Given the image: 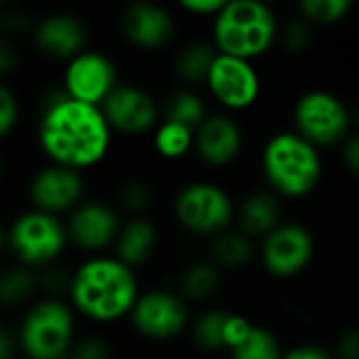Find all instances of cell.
I'll return each instance as SVG.
<instances>
[{"label": "cell", "mask_w": 359, "mask_h": 359, "mask_svg": "<svg viewBox=\"0 0 359 359\" xmlns=\"http://www.w3.org/2000/svg\"><path fill=\"white\" fill-rule=\"evenodd\" d=\"M112 135L100 106L72 100L64 89L49 93L43 102L39 142L53 165L91 169L108 156Z\"/></svg>", "instance_id": "1"}, {"label": "cell", "mask_w": 359, "mask_h": 359, "mask_svg": "<svg viewBox=\"0 0 359 359\" xmlns=\"http://www.w3.org/2000/svg\"><path fill=\"white\" fill-rule=\"evenodd\" d=\"M72 309L95 323H116L129 319L142 287L135 269L116 256L87 258L70 279Z\"/></svg>", "instance_id": "2"}, {"label": "cell", "mask_w": 359, "mask_h": 359, "mask_svg": "<svg viewBox=\"0 0 359 359\" xmlns=\"http://www.w3.org/2000/svg\"><path fill=\"white\" fill-rule=\"evenodd\" d=\"M260 175L264 189L281 201H302L315 195L325 177L321 150L294 129L271 133L260 148Z\"/></svg>", "instance_id": "3"}, {"label": "cell", "mask_w": 359, "mask_h": 359, "mask_svg": "<svg viewBox=\"0 0 359 359\" xmlns=\"http://www.w3.org/2000/svg\"><path fill=\"white\" fill-rule=\"evenodd\" d=\"M279 28L271 5L260 0H231L214 18L212 43L218 53L254 62L277 45Z\"/></svg>", "instance_id": "4"}, {"label": "cell", "mask_w": 359, "mask_h": 359, "mask_svg": "<svg viewBox=\"0 0 359 359\" xmlns=\"http://www.w3.org/2000/svg\"><path fill=\"white\" fill-rule=\"evenodd\" d=\"M237 201L216 180L197 177L180 187L171 199L175 226L193 239H212L235 226Z\"/></svg>", "instance_id": "5"}, {"label": "cell", "mask_w": 359, "mask_h": 359, "mask_svg": "<svg viewBox=\"0 0 359 359\" xmlns=\"http://www.w3.org/2000/svg\"><path fill=\"white\" fill-rule=\"evenodd\" d=\"M292 129L319 150L338 148L355 129L353 110L334 91L309 89L294 102Z\"/></svg>", "instance_id": "6"}, {"label": "cell", "mask_w": 359, "mask_h": 359, "mask_svg": "<svg viewBox=\"0 0 359 359\" xmlns=\"http://www.w3.org/2000/svg\"><path fill=\"white\" fill-rule=\"evenodd\" d=\"M193 317V304L175 287H150L142 290L129 323L140 338L161 344L189 334Z\"/></svg>", "instance_id": "7"}, {"label": "cell", "mask_w": 359, "mask_h": 359, "mask_svg": "<svg viewBox=\"0 0 359 359\" xmlns=\"http://www.w3.org/2000/svg\"><path fill=\"white\" fill-rule=\"evenodd\" d=\"M74 332V309L57 298H47L24 317L20 344L30 359H66L76 342Z\"/></svg>", "instance_id": "8"}, {"label": "cell", "mask_w": 359, "mask_h": 359, "mask_svg": "<svg viewBox=\"0 0 359 359\" xmlns=\"http://www.w3.org/2000/svg\"><path fill=\"white\" fill-rule=\"evenodd\" d=\"M315 233L298 220H283L271 235L258 243V266L275 281H294L315 262Z\"/></svg>", "instance_id": "9"}, {"label": "cell", "mask_w": 359, "mask_h": 359, "mask_svg": "<svg viewBox=\"0 0 359 359\" xmlns=\"http://www.w3.org/2000/svg\"><path fill=\"white\" fill-rule=\"evenodd\" d=\"M205 89L222 112L239 114L258 104L262 81L254 62L218 53L208 74Z\"/></svg>", "instance_id": "10"}, {"label": "cell", "mask_w": 359, "mask_h": 359, "mask_svg": "<svg viewBox=\"0 0 359 359\" xmlns=\"http://www.w3.org/2000/svg\"><path fill=\"white\" fill-rule=\"evenodd\" d=\"M66 224L57 216L34 210L13 222L9 243L13 254L28 266L53 262L68 245Z\"/></svg>", "instance_id": "11"}, {"label": "cell", "mask_w": 359, "mask_h": 359, "mask_svg": "<svg viewBox=\"0 0 359 359\" xmlns=\"http://www.w3.org/2000/svg\"><path fill=\"white\" fill-rule=\"evenodd\" d=\"M100 108L110 129L127 137L152 135L163 121V108L154 95L137 85H118Z\"/></svg>", "instance_id": "12"}, {"label": "cell", "mask_w": 359, "mask_h": 359, "mask_svg": "<svg viewBox=\"0 0 359 359\" xmlns=\"http://www.w3.org/2000/svg\"><path fill=\"white\" fill-rule=\"evenodd\" d=\"M245 150V131L235 114L212 112L195 129V156L208 169L233 167Z\"/></svg>", "instance_id": "13"}, {"label": "cell", "mask_w": 359, "mask_h": 359, "mask_svg": "<svg viewBox=\"0 0 359 359\" xmlns=\"http://www.w3.org/2000/svg\"><path fill=\"white\" fill-rule=\"evenodd\" d=\"M118 85L116 64L102 51L85 49L66 64L64 91L72 100L102 106Z\"/></svg>", "instance_id": "14"}, {"label": "cell", "mask_w": 359, "mask_h": 359, "mask_svg": "<svg viewBox=\"0 0 359 359\" xmlns=\"http://www.w3.org/2000/svg\"><path fill=\"white\" fill-rule=\"evenodd\" d=\"M121 212L104 201H83L68 216V239L83 252L102 254L114 248L123 226Z\"/></svg>", "instance_id": "15"}, {"label": "cell", "mask_w": 359, "mask_h": 359, "mask_svg": "<svg viewBox=\"0 0 359 359\" xmlns=\"http://www.w3.org/2000/svg\"><path fill=\"white\" fill-rule=\"evenodd\" d=\"M121 34L140 51H161L175 36V20L154 0H135L121 15Z\"/></svg>", "instance_id": "16"}, {"label": "cell", "mask_w": 359, "mask_h": 359, "mask_svg": "<svg viewBox=\"0 0 359 359\" xmlns=\"http://www.w3.org/2000/svg\"><path fill=\"white\" fill-rule=\"evenodd\" d=\"M83 195H85L83 173L64 165H51L39 171L30 184V199L36 205V210L53 216L79 208L83 203Z\"/></svg>", "instance_id": "17"}, {"label": "cell", "mask_w": 359, "mask_h": 359, "mask_svg": "<svg viewBox=\"0 0 359 359\" xmlns=\"http://www.w3.org/2000/svg\"><path fill=\"white\" fill-rule=\"evenodd\" d=\"M36 49L57 62H70L87 49V26L72 13H49L36 22L32 32Z\"/></svg>", "instance_id": "18"}, {"label": "cell", "mask_w": 359, "mask_h": 359, "mask_svg": "<svg viewBox=\"0 0 359 359\" xmlns=\"http://www.w3.org/2000/svg\"><path fill=\"white\" fill-rule=\"evenodd\" d=\"M283 201L269 189H256L237 201L235 229L260 243L283 222Z\"/></svg>", "instance_id": "19"}, {"label": "cell", "mask_w": 359, "mask_h": 359, "mask_svg": "<svg viewBox=\"0 0 359 359\" xmlns=\"http://www.w3.org/2000/svg\"><path fill=\"white\" fill-rule=\"evenodd\" d=\"M161 243V229L150 216H131L123 222L116 243L112 248V256L125 262L131 269L146 266Z\"/></svg>", "instance_id": "20"}, {"label": "cell", "mask_w": 359, "mask_h": 359, "mask_svg": "<svg viewBox=\"0 0 359 359\" xmlns=\"http://www.w3.org/2000/svg\"><path fill=\"white\" fill-rule=\"evenodd\" d=\"M205 258L224 273H237L258 260V243L233 226L205 241Z\"/></svg>", "instance_id": "21"}, {"label": "cell", "mask_w": 359, "mask_h": 359, "mask_svg": "<svg viewBox=\"0 0 359 359\" xmlns=\"http://www.w3.org/2000/svg\"><path fill=\"white\" fill-rule=\"evenodd\" d=\"M224 271L218 269L210 258L191 260L177 275L175 290L182 294L191 304L212 302L224 287Z\"/></svg>", "instance_id": "22"}, {"label": "cell", "mask_w": 359, "mask_h": 359, "mask_svg": "<svg viewBox=\"0 0 359 359\" xmlns=\"http://www.w3.org/2000/svg\"><path fill=\"white\" fill-rule=\"evenodd\" d=\"M216 55L218 49L212 41H193L175 53L173 72L184 87L193 89L197 85H205Z\"/></svg>", "instance_id": "23"}, {"label": "cell", "mask_w": 359, "mask_h": 359, "mask_svg": "<svg viewBox=\"0 0 359 359\" xmlns=\"http://www.w3.org/2000/svg\"><path fill=\"white\" fill-rule=\"evenodd\" d=\"M152 150L161 161L177 163L195 154V129L163 118L152 131Z\"/></svg>", "instance_id": "24"}, {"label": "cell", "mask_w": 359, "mask_h": 359, "mask_svg": "<svg viewBox=\"0 0 359 359\" xmlns=\"http://www.w3.org/2000/svg\"><path fill=\"white\" fill-rule=\"evenodd\" d=\"M226 315H229V309L208 306L193 317L189 336L197 351L208 353V355L226 353V344H224Z\"/></svg>", "instance_id": "25"}, {"label": "cell", "mask_w": 359, "mask_h": 359, "mask_svg": "<svg viewBox=\"0 0 359 359\" xmlns=\"http://www.w3.org/2000/svg\"><path fill=\"white\" fill-rule=\"evenodd\" d=\"M210 114L212 110L208 108V102L191 87H180L163 104V118L182 123L193 129H197Z\"/></svg>", "instance_id": "26"}, {"label": "cell", "mask_w": 359, "mask_h": 359, "mask_svg": "<svg viewBox=\"0 0 359 359\" xmlns=\"http://www.w3.org/2000/svg\"><path fill=\"white\" fill-rule=\"evenodd\" d=\"M283 351L285 346L281 344L279 336L271 327L256 323L248 340L229 353V359H281Z\"/></svg>", "instance_id": "27"}, {"label": "cell", "mask_w": 359, "mask_h": 359, "mask_svg": "<svg viewBox=\"0 0 359 359\" xmlns=\"http://www.w3.org/2000/svg\"><path fill=\"white\" fill-rule=\"evenodd\" d=\"M156 201V191L150 182L142 177H131L116 191V210L131 216H148Z\"/></svg>", "instance_id": "28"}, {"label": "cell", "mask_w": 359, "mask_h": 359, "mask_svg": "<svg viewBox=\"0 0 359 359\" xmlns=\"http://www.w3.org/2000/svg\"><path fill=\"white\" fill-rule=\"evenodd\" d=\"M355 7V0H298V11L311 26L340 24Z\"/></svg>", "instance_id": "29"}, {"label": "cell", "mask_w": 359, "mask_h": 359, "mask_svg": "<svg viewBox=\"0 0 359 359\" xmlns=\"http://www.w3.org/2000/svg\"><path fill=\"white\" fill-rule=\"evenodd\" d=\"M34 290L36 279L24 266L9 269L0 275V302L3 304H22L32 296Z\"/></svg>", "instance_id": "30"}, {"label": "cell", "mask_w": 359, "mask_h": 359, "mask_svg": "<svg viewBox=\"0 0 359 359\" xmlns=\"http://www.w3.org/2000/svg\"><path fill=\"white\" fill-rule=\"evenodd\" d=\"M277 43L292 55L304 53L313 43V26L309 22H304L302 18H296V20L287 22L283 28H279Z\"/></svg>", "instance_id": "31"}, {"label": "cell", "mask_w": 359, "mask_h": 359, "mask_svg": "<svg viewBox=\"0 0 359 359\" xmlns=\"http://www.w3.org/2000/svg\"><path fill=\"white\" fill-rule=\"evenodd\" d=\"M254 327H256V323L245 313L229 311L226 323H224V344H226V353H231L239 344H243L248 340V336L252 334Z\"/></svg>", "instance_id": "32"}, {"label": "cell", "mask_w": 359, "mask_h": 359, "mask_svg": "<svg viewBox=\"0 0 359 359\" xmlns=\"http://www.w3.org/2000/svg\"><path fill=\"white\" fill-rule=\"evenodd\" d=\"M36 22L22 9H0V36L15 39L34 32Z\"/></svg>", "instance_id": "33"}, {"label": "cell", "mask_w": 359, "mask_h": 359, "mask_svg": "<svg viewBox=\"0 0 359 359\" xmlns=\"http://www.w3.org/2000/svg\"><path fill=\"white\" fill-rule=\"evenodd\" d=\"M66 359H112V346L100 336H87L74 342Z\"/></svg>", "instance_id": "34"}, {"label": "cell", "mask_w": 359, "mask_h": 359, "mask_svg": "<svg viewBox=\"0 0 359 359\" xmlns=\"http://www.w3.org/2000/svg\"><path fill=\"white\" fill-rule=\"evenodd\" d=\"M330 348L336 359H359V323L344 325Z\"/></svg>", "instance_id": "35"}, {"label": "cell", "mask_w": 359, "mask_h": 359, "mask_svg": "<svg viewBox=\"0 0 359 359\" xmlns=\"http://www.w3.org/2000/svg\"><path fill=\"white\" fill-rule=\"evenodd\" d=\"M20 118V104L15 93L0 83V137H5L7 133L13 131Z\"/></svg>", "instance_id": "36"}, {"label": "cell", "mask_w": 359, "mask_h": 359, "mask_svg": "<svg viewBox=\"0 0 359 359\" xmlns=\"http://www.w3.org/2000/svg\"><path fill=\"white\" fill-rule=\"evenodd\" d=\"M336 150H338V158H340L342 169L351 177L359 180V131L353 129L351 135Z\"/></svg>", "instance_id": "37"}, {"label": "cell", "mask_w": 359, "mask_h": 359, "mask_svg": "<svg viewBox=\"0 0 359 359\" xmlns=\"http://www.w3.org/2000/svg\"><path fill=\"white\" fill-rule=\"evenodd\" d=\"M281 359H336L330 346H323L319 342H296L292 346H285Z\"/></svg>", "instance_id": "38"}, {"label": "cell", "mask_w": 359, "mask_h": 359, "mask_svg": "<svg viewBox=\"0 0 359 359\" xmlns=\"http://www.w3.org/2000/svg\"><path fill=\"white\" fill-rule=\"evenodd\" d=\"M231 0H175V5L191 13V15H199V18H216Z\"/></svg>", "instance_id": "39"}, {"label": "cell", "mask_w": 359, "mask_h": 359, "mask_svg": "<svg viewBox=\"0 0 359 359\" xmlns=\"http://www.w3.org/2000/svg\"><path fill=\"white\" fill-rule=\"evenodd\" d=\"M18 66H20V53L13 41L7 36H0V83H3V76L11 74Z\"/></svg>", "instance_id": "40"}, {"label": "cell", "mask_w": 359, "mask_h": 359, "mask_svg": "<svg viewBox=\"0 0 359 359\" xmlns=\"http://www.w3.org/2000/svg\"><path fill=\"white\" fill-rule=\"evenodd\" d=\"M13 355H15V338L9 332V327L0 323V359H13Z\"/></svg>", "instance_id": "41"}, {"label": "cell", "mask_w": 359, "mask_h": 359, "mask_svg": "<svg viewBox=\"0 0 359 359\" xmlns=\"http://www.w3.org/2000/svg\"><path fill=\"white\" fill-rule=\"evenodd\" d=\"M353 127H355V131H359V104L353 108Z\"/></svg>", "instance_id": "42"}, {"label": "cell", "mask_w": 359, "mask_h": 359, "mask_svg": "<svg viewBox=\"0 0 359 359\" xmlns=\"http://www.w3.org/2000/svg\"><path fill=\"white\" fill-rule=\"evenodd\" d=\"M5 243H7V237H5L3 229H0V252H3V250H5Z\"/></svg>", "instance_id": "43"}, {"label": "cell", "mask_w": 359, "mask_h": 359, "mask_svg": "<svg viewBox=\"0 0 359 359\" xmlns=\"http://www.w3.org/2000/svg\"><path fill=\"white\" fill-rule=\"evenodd\" d=\"M9 3H15V0H0V7H3V5H9Z\"/></svg>", "instance_id": "44"}, {"label": "cell", "mask_w": 359, "mask_h": 359, "mask_svg": "<svg viewBox=\"0 0 359 359\" xmlns=\"http://www.w3.org/2000/svg\"><path fill=\"white\" fill-rule=\"evenodd\" d=\"M0 173H3V161H0Z\"/></svg>", "instance_id": "45"}, {"label": "cell", "mask_w": 359, "mask_h": 359, "mask_svg": "<svg viewBox=\"0 0 359 359\" xmlns=\"http://www.w3.org/2000/svg\"><path fill=\"white\" fill-rule=\"evenodd\" d=\"M260 3H266V5H269V3H271V0H260Z\"/></svg>", "instance_id": "46"}, {"label": "cell", "mask_w": 359, "mask_h": 359, "mask_svg": "<svg viewBox=\"0 0 359 359\" xmlns=\"http://www.w3.org/2000/svg\"><path fill=\"white\" fill-rule=\"evenodd\" d=\"M129 3H135V0H129Z\"/></svg>", "instance_id": "47"}]
</instances>
